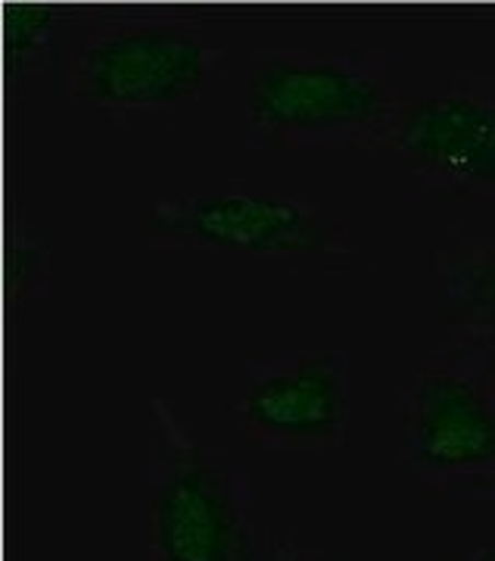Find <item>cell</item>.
I'll return each mask as SVG.
<instances>
[{"mask_svg":"<svg viewBox=\"0 0 495 561\" xmlns=\"http://www.w3.org/2000/svg\"><path fill=\"white\" fill-rule=\"evenodd\" d=\"M390 144L415 175L446 194L495 197V94L452 88L402 103Z\"/></svg>","mask_w":495,"mask_h":561,"instance_id":"7","label":"cell"},{"mask_svg":"<svg viewBox=\"0 0 495 561\" xmlns=\"http://www.w3.org/2000/svg\"><path fill=\"white\" fill-rule=\"evenodd\" d=\"M471 561H495V546H490V549H480Z\"/></svg>","mask_w":495,"mask_h":561,"instance_id":"12","label":"cell"},{"mask_svg":"<svg viewBox=\"0 0 495 561\" xmlns=\"http://www.w3.org/2000/svg\"><path fill=\"white\" fill-rule=\"evenodd\" d=\"M402 453L424 481L474 483L495 474V402L468 368L424 365L402 393Z\"/></svg>","mask_w":495,"mask_h":561,"instance_id":"6","label":"cell"},{"mask_svg":"<svg viewBox=\"0 0 495 561\" xmlns=\"http://www.w3.org/2000/svg\"><path fill=\"white\" fill-rule=\"evenodd\" d=\"M238 415L256 446H339L349 431V353L293 346L253 356Z\"/></svg>","mask_w":495,"mask_h":561,"instance_id":"5","label":"cell"},{"mask_svg":"<svg viewBox=\"0 0 495 561\" xmlns=\"http://www.w3.org/2000/svg\"><path fill=\"white\" fill-rule=\"evenodd\" d=\"M66 16L69 13L57 3L10 7V16H7V60L13 62L16 72L28 76V72H38L41 66L47 62L54 32Z\"/></svg>","mask_w":495,"mask_h":561,"instance_id":"9","label":"cell"},{"mask_svg":"<svg viewBox=\"0 0 495 561\" xmlns=\"http://www.w3.org/2000/svg\"><path fill=\"white\" fill-rule=\"evenodd\" d=\"M22 260L20 265H13V272L20 268V275H13V284L22 290V297H44L47 294V284H50V256L47 250L32 243L28 238H22L20 243Z\"/></svg>","mask_w":495,"mask_h":561,"instance_id":"10","label":"cell"},{"mask_svg":"<svg viewBox=\"0 0 495 561\" xmlns=\"http://www.w3.org/2000/svg\"><path fill=\"white\" fill-rule=\"evenodd\" d=\"M147 238L153 247H191L256 260L349 256V231L318 203L272 197L250 184L157 201L147 209Z\"/></svg>","mask_w":495,"mask_h":561,"instance_id":"4","label":"cell"},{"mask_svg":"<svg viewBox=\"0 0 495 561\" xmlns=\"http://www.w3.org/2000/svg\"><path fill=\"white\" fill-rule=\"evenodd\" d=\"M383 50H258L246 79V131L262 150L371 147L396 125Z\"/></svg>","mask_w":495,"mask_h":561,"instance_id":"1","label":"cell"},{"mask_svg":"<svg viewBox=\"0 0 495 561\" xmlns=\"http://www.w3.org/2000/svg\"><path fill=\"white\" fill-rule=\"evenodd\" d=\"M150 421V559L256 561L243 474L169 400H153Z\"/></svg>","mask_w":495,"mask_h":561,"instance_id":"3","label":"cell"},{"mask_svg":"<svg viewBox=\"0 0 495 561\" xmlns=\"http://www.w3.org/2000/svg\"><path fill=\"white\" fill-rule=\"evenodd\" d=\"M221 62L194 22L179 16H106L60 54L57 94L110 119H140L203 94Z\"/></svg>","mask_w":495,"mask_h":561,"instance_id":"2","label":"cell"},{"mask_svg":"<svg viewBox=\"0 0 495 561\" xmlns=\"http://www.w3.org/2000/svg\"><path fill=\"white\" fill-rule=\"evenodd\" d=\"M436 260L456 319L495 359V250H446Z\"/></svg>","mask_w":495,"mask_h":561,"instance_id":"8","label":"cell"},{"mask_svg":"<svg viewBox=\"0 0 495 561\" xmlns=\"http://www.w3.org/2000/svg\"><path fill=\"white\" fill-rule=\"evenodd\" d=\"M272 561H321V556L312 552V549H302L293 540H278L275 552H272Z\"/></svg>","mask_w":495,"mask_h":561,"instance_id":"11","label":"cell"}]
</instances>
